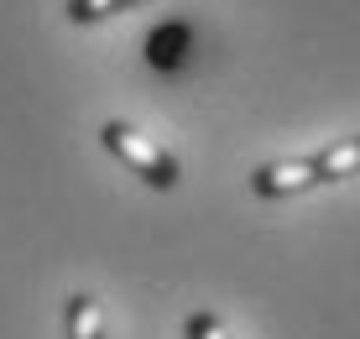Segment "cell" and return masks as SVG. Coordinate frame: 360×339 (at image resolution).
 Wrapping results in <instances>:
<instances>
[{
	"mask_svg": "<svg viewBox=\"0 0 360 339\" xmlns=\"http://www.w3.org/2000/svg\"><path fill=\"white\" fill-rule=\"evenodd\" d=\"M99 146H105L110 157H120L136 178H141L146 188H157V193L178 188V178H183L178 157H172L162 141H152V136H141L136 125H126V120H105L99 125Z\"/></svg>",
	"mask_w": 360,
	"mask_h": 339,
	"instance_id": "cell-1",
	"label": "cell"
},
{
	"mask_svg": "<svg viewBox=\"0 0 360 339\" xmlns=\"http://www.w3.org/2000/svg\"><path fill=\"white\" fill-rule=\"evenodd\" d=\"M63 329H68V339H105V313H99V303L89 293H73L68 298Z\"/></svg>",
	"mask_w": 360,
	"mask_h": 339,
	"instance_id": "cell-4",
	"label": "cell"
},
{
	"mask_svg": "<svg viewBox=\"0 0 360 339\" xmlns=\"http://www.w3.org/2000/svg\"><path fill=\"white\" fill-rule=\"evenodd\" d=\"M183 339H235V334L214 319V313L198 308V313H188V319H183Z\"/></svg>",
	"mask_w": 360,
	"mask_h": 339,
	"instance_id": "cell-6",
	"label": "cell"
},
{
	"mask_svg": "<svg viewBox=\"0 0 360 339\" xmlns=\"http://www.w3.org/2000/svg\"><path fill=\"white\" fill-rule=\"evenodd\" d=\"M251 188L262 198H297L308 188H319V162L314 157H288V162H262L251 172Z\"/></svg>",
	"mask_w": 360,
	"mask_h": 339,
	"instance_id": "cell-2",
	"label": "cell"
},
{
	"mask_svg": "<svg viewBox=\"0 0 360 339\" xmlns=\"http://www.w3.org/2000/svg\"><path fill=\"white\" fill-rule=\"evenodd\" d=\"M136 6H152V0H68V21L79 27H94V21H110L120 11H136Z\"/></svg>",
	"mask_w": 360,
	"mask_h": 339,
	"instance_id": "cell-5",
	"label": "cell"
},
{
	"mask_svg": "<svg viewBox=\"0 0 360 339\" xmlns=\"http://www.w3.org/2000/svg\"><path fill=\"white\" fill-rule=\"evenodd\" d=\"M319 162V183H345V178H360V136H345V141L324 146L314 157Z\"/></svg>",
	"mask_w": 360,
	"mask_h": 339,
	"instance_id": "cell-3",
	"label": "cell"
}]
</instances>
